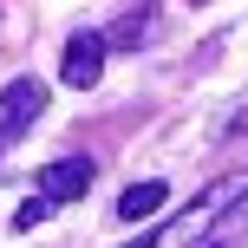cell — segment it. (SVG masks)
I'll list each match as a JSON object with an SVG mask.
<instances>
[{
  "instance_id": "cell-1",
  "label": "cell",
  "mask_w": 248,
  "mask_h": 248,
  "mask_svg": "<svg viewBox=\"0 0 248 248\" xmlns=\"http://www.w3.org/2000/svg\"><path fill=\"white\" fill-rule=\"evenodd\" d=\"M235 196H248V170H229V176H216L209 189H202L196 202H189L183 216H176L170 229H157V235H144V242H124V248H189V242H202L216 222H222V209Z\"/></svg>"
},
{
  "instance_id": "cell-2",
  "label": "cell",
  "mask_w": 248,
  "mask_h": 248,
  "mask_svg": "<svg viewBox=\"0 0 248 248\" xmlns=\"http://www.w3.org/2000/svg\"><path fill=\"white\" fill-rule=\"evenodd\" d=\"M39 111H46V85H39V78H13V85L0 92V150L20 144V131H26Z\"/></svg>"
},
{
  "instance_id": "cell-3",
  "label": "cell",
  "mask_w": 248,
  "mask_h": 248,
  "mask_svg": "<svg viewBox=\"0 0 248 248\" xmlns=\"http://www.w3.org/2000/svg\"><path fill=\"white\" fill-rule=\"evenodd\" d=\"M105 59H111V46H105V33H72L65 39V59H59V78L72 92H92L105 72Z\"/></svg>"
},
{
  "instance_id": "cell-4",
  "label": "cell",
  "mask_w": 248,
  "mask_h": 248,
  "mask_svg": "<svg viewBox=\"0 0 248 248\" xmlns=\"http://www.w3.org/2000/svg\"><path fill=\"white\" fill-rule=\"evenodd\" d=\"M92 189V157H59L39 170V196L46 202H78Z\"/></svg>"
},
{
  "instance_id": "cell-5",
  "label": "cell",
  "mask_w": 248,
  "mask_h": 248,
  "mask_svg": "<svg viewBox=\"0 0 248 248\" xmlns=\"http://www.w3.org/2000/svg\"><path fill=\"white\" fill-rule=\"evenodd\" d=\"M170 209V183H163V176H144V183H131L118 196V216L124 222H144V216H163Z\"/></svg>"
},
{
  "instance_id": "cell-6",
  "label": "cell",
  "mask_w": 248,
  "mask_h": 248,
  "mask_svg": "<svg viewBox=\"0 0 248 248\" xmlns=\"http://www.w3.org/2000/svg\"><path fill=\"white\" fill-rule=\"evenodd\" d=\"M150 26H157V7H131V13L111 26V33H105V46H124V52H131V46H144Z\"/></svg>"
},
{
  "instance_id": "cell-7",
  "label": "cell",
  "mask_w": 248,
  "mask_h": 248,
  "mask_svg": "<svg viewBox=\"0 0 248 248\" xmlns=\"http://www.w3.org/2000/svg\"><path fill=\"white\" fill-rule=\"evenodd\" d=\"M46 209H52L46 196H26L20 209H13V229H33V222H39V216H46Z\"/></svg>"
}]
</instances>
